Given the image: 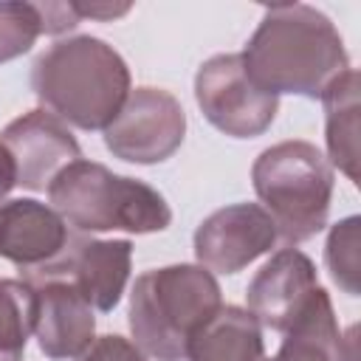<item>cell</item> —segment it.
<instances>
[{
	"mask_svg": "<svg viewBox=\"0 0 361 361\" xmlns=\"http://www.w3.org/2000/svg\"><path fill=\"white\" fill-rule=\"evenodd\" d=\"M186 361H265L259 322L237 305H223L189 341Z\"/></svg>",
	"mask_w": 361,
	"mask_h": 361,
	"instance_id": "5bb4252c",
	"label": "cell"
},
{
	"mask_svg": "<svg viewBox=\"0 0 361 361\" xmlns=\"http://www.w3.org/2000/svg\"><path fill=\"white\" fill-rule=\"evenodd\" d=\"M276 243V228L268 212L257 203H234L212 212L195 228L197 265L217 274H237Z\"/></svg>",
	"mask_w": 361,
	"mask_h": 361,
	"instance_id": "ba28073f",
	"label": "cell"
},
{
	"mask_svg": "<svg viewBox=\"0 0 361 361\" xmlns=\"http://www.w3.org/2000/svg\"><path fill=\"white\" fill-rule=\"evenodd\" d=\"M42 34V14L37 3L0 0V65L28 54Z\"/></svg>",
	"mask_w": 361,
	"mask_h": 361,
	"instance_id": "d6986e66",
	"label": "cell"
},
{
	"mask_svg": "<svg viewBox=\"0 0 361 361\" xmlns=\"http://www.w3.org/2000/svg\"><path fill=\"white\" fill-rule=\"evenodd\" d=\"M251 183L285 243H305L327 226L333 166L316 144L279 141L262 149L251 166Z\"/></svg>",
	"mask_w": 361,
	"mask_h": 361,
	"instance_id": "5b68a950",
	"label": "cell"
},
{
	"mask_svg": "<svg viewBox=\"0 0 361 361\" xmlns=\"http://www.w3.org/2000/svg\"><path fill=\"white\" fill-rule=\"evenodd\" d=\"M37 293L25 279H0V361H23L34 333Z\"/></svg>",
	"mask_w": 361,
	"mask_h": 361,
	"instance_id": "e0dca14e",
	"label": "cell"
},
{
	"mask_svg": "<svg viewBox=\"0 0 361 361\" xmlns=\"http://www.w3.org/2000/svg\"><path fill=\"white\" fill-rule=\"evenodd\" d=\"M186 135V113L164 87H135L124 99L118 116L104 127V147L127 161L152 166L178 152Z\"/></svg>",
	"mask_w": 361,
	"mask_h": 361,
	"instance_id": "52a82bcc",
	"label": "cell"
},
{
	"mask_svg": "<svg viewBox=\"0 0 361 361\" xmlns=\"http://www.w3.org/2000/svg\"><path fill=\"white\" fill-rule=\"evenodd\" d=\"M338 341L341 330L333 313V302L319 285L290 327L282 333L279 353L271 361H338Z\"/></svg>",
	"mask_w": 361,
	"mask_h": 361,
	"instance_id": "2e32d148",
	"label": "cell"
},
{
	"mask_svg": "<svg viewBox=\"0 0 361 361\" xmlns=\"http://www.w3.org/2000/svg\"><path fill=\"white\" fill-rule=\"evenodd\" d=\"M76 361H147V355L135 347V341L118 336V333H107L90 341V347L76 355Z\"/></svg>",
	"mask_w": 361,
	"mask_h": 361,
	"instance_id": "ffe728a7",
	"label": "cell"
},
{
	"mask_svg": "<svg viewBox=\"0 0 361 361\" xmlns=\"http://www.w3.org/2000/svg\"><path fill=\"white\" fill-rule=\"evenodd\" d=\"M324 104V141H327V164L338 166L353 183H358V71L350 68L338 79L327 85L322 93Z\"/></svg>",
	"mask_w": 361,
	"mask_h": 361,
	"instance_id": "9a60e30c",
	"label": "cell"
},
{
	"mask_svg": "<svg viewBox=\"0 0 361 361\" xmlns=\"http://www.w3.org/2000/svg\"><path fill=\"white\" fill-rule=\"evenodd\" d=\"M133 268V243L130 240H87L71 237L65 254L51 265L31 271L34 274H54L65 276L99 313H110L127 288Z\"/></svg>",
	"mask_w": 361,
	"mask_h": 361,
	"instance_id": "30bf717a",
	"label": "cell"
},
{
	"mask_svg": "<svg viewBox=\"0 0 361 361\" xmlns=\"http://www.w3.org/2000/svg\"><path fill=\"white\" fill-rule=\"evenodd\" d=\"M42 14V34H65L82 23L76 3H37Z\"/></svg>",
	"mask_w": 361,
	"mask_h": 361,
	"instance_id": "44dd1931",
	"label": "cell"
},
{
	"mask_svg": "<svg viewBox=\"0 0 361 361\" xmlns=\"http://www.w3.org/2000/svg\"><path fill=\"white\" fill-rule=\"evenodd\" d=\"M358 226H361V217L350 214L336 226H330V234L324 243L327 271L347 296H358V243H361Z\"/></svg>",
	"mask_w": 361,
	"mask_h": 361,
	"instance_id": "ac0fdd59",
	"label": "cell"
},
{
	"mask_svg": "<svg viewBox=\"0 0 361 361\" xmlns=\"http://www.w3.org/2000/svg\"><path fill=\"white\" fill-rule=\"evenodd\" d=\"M51 209L76 231L152 234L172 223V209L149 183L116 175L96 161L68 164L48 186Z\"/></svg>",
	"mask_w": 361,
	"mask_h": 361,
	"instance_id": "277c9868",
	"label": "cell"
},
{
	"mask_svg": "<svg viewBox=\"0 0 361 361\" xmlns=\"http://www.w3.org/2000/svg\"><path fill=\"white\" fill-rule=\"evenodd\" d=\"M31 90L42 110L59 121L79 130H104L130 96V68L99 37H65L34 59Z\"/></svg>",
	"mask_w": 361,
	"mask_h": 361,
	"instance_id": "7a4b0ae2",
	"label": "cell"
},
{
	"mask_svg": "<svg viewBox=\"0 0 361 361\" xmlns=\"http://www.w3.org/2000/svg\"><path fill=\"white\" fill-rule=\"evenodd\" d=\"M248 79L265 93L322 99L327 85L350 71L344 39L333 20L307 3L265 8L240 54Z\"/></svg>",
	"mask_w": 361,
	"mask_h": 361,
	"instance_id": "6da1fadb",
	"label": "cell"
},
{
	"mask_svg": "<svg viewBox=\"0 0 361 361\" xmlns=\"http://www.w3.org/2000/svg\"><path fill=\"white\" fill-rule=\"evenodd\" d=\"M195 99L206 121L231 138L262 135L279 110V96L248 79L240 54L209 56L195 73Z\"/></svg>",
	"mask_w": 361,
	"mask_h": 361,
	"instance_id": "8992f818",
	"label": "cell"
},
{
	"mask_svg": "<svg viewBox=\"0 0 361 361\" xmlns=\"http://www.w3.org/2000/svg\"><path fill=\"white\" fill-rule=\"evenodd\" d=\"M37 293L34 336L39 350L51 361H65L82 355L96 333V316L90 302L65 279L54 274L25 276Z\"/></svg>",
	"mask_w": 361,
	"mask_h": 361,
	"instance_id": "8fae6325",
	"label": "cell"
},
{
	"mask_svg": "<svg viewBox=\"0 0 361 361\" xmlns=\"http://www.w3.org/2000/svg\"><path fill=\"white\" fill-rule=\"evenodd\" d=\"M223 307V293L203 265H164L144 271L130 293V333L155 361H183L195 333Z\"/></svg>",
	"mask_w": 361,
	"mask_h": 361,
	"instance_id": "3957f363",
	"label": "cell"
},
{
	"mask_svg": "<svg viewBox=\"0 0 361 361\" xmlns=\"http://www.w3.org/2000/svg\"><path fill=\"white\" fill-rule=\"evenodd\" d=\"M319 288L313 259L299 248H279L248 282V313L274 333H285Z\"/></svg>",
	"mask_w": 361,
	"mask_h": 361,
	"instance_id": "7c38bea8",
	"label": "cell"
},
{
	"mask_svg": "<svg viewBox=\"0 0 361 361\" xmlns=\"http://www.w3.org/2000/svg\"><path fill=\"white\" fill-rule=\"evenodd\" d=\"M17 186V169H14V161L8 155V149L0 144V200Z\"/></svg>",
	"mask_w": 361,
	"mask_h": 361,
	"instance_id": "603a6c76",
	"label": "cell"
},
{
	"mask_svg": "<svg viewBox=\"0 0 361 361\" xmlns=\"http://www.w3.org/2000/svg\"><path fill=\"white\" fill-rule=\"evenodd\" d=\"M0 144L8 149L14 161L17 186L28 192L48 189L51 180L68 164L82 158L79 141L73 138L68 124L42 107L28 110L14 121H8L6 130L0 133Z\"/></svg>",
	"mask_w": 361,
	"mask_h": 361,
	"instance_id": "9c48e42d",
	"label": "cell"
},
{
	"mask_svg": "<svg viewBox=\"0 0 361 361\" xmlns=\"http://www.w3.org/2000/svg\"><path fill=\"white\" fill-rule=\"evenodd\" d=\"M71 243L68 223L34 197L0 203V257L20 271H39L59 259Z\"/></svg>",
	"mask_w": 361,
	"mask_h": 361,
	"instance_id": "4fadbf2b",
	"label": "cell"
},
{
	"mask_svg": "<svg viewBox=\"0 0 361 361\" xmlns=\"http://www.w3.org/2000/svg\"><path fill=\"white\" fill-rule=\"evenodd\" d=\"M76 11H79V17H82V20H85V17L113 20V17L127 14V11H130V6H127V3H124V6H104V3H90V6H85V3H76Z\"/></svg>",
	"mask_w": 361,
	"mask_h": 361,
	"instance_id": "7402d4cb",
	"label": "cell"
}]
</instances>
